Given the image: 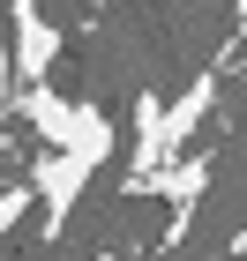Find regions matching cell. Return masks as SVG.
Returning a JSON list of instances; mask_svg holds the SVG:
<instances>
[{"label": "cell", "instance_id": "obj_4", "mask_svg": "<svg viewBox=\"0 0 247 261\" xmlns=\"http://www.w3.org/2000/svg\"><path fill=\"white\" fill-rule=\"evenodd\" d=\"M232 30H240V38H247V0H232Z\"/></svg>", "mask_w": 247, "mask_h": 261}, {"label": "cell", "instance_id": "obj_5", "mask_svg": "<svg viewBox=\"0 0 247 261\" xmlns=\"http://www.w3.org/2000/svg\"><path fill=\"white\" fill-rule=\"evenodd\" d=\"M225 254H247V231H232V239H225Z\"/></svg>", "mask_w": 247, "mask_h": 261}, {"label": "cell", "instance_id": "obj_2", "mask_svg": "<svg viewBox=\"0 0 247 261\" xmlns=\"http://www.w3.org/2000/svg\"><path fill=\"white\" fill-rule=\"evenodd\" d=\"M8 15H15V45H8V67H15V90H38L60 60V22L45 15L38 0H8Z\"/></svg>", "mask_w": 247, "mask_h": 261}, {"label": "cell", "instance_id": "obj_1", "mask_svg": "<svg viewBox=\"0 0 247 261\" xmlns=\"http://www.w3.org/2000/svg\"><path fill=\"white\" fill-rule=\"evenodd\" d=\"M113 142H120V127H113L98 105H90V112H82V127H75V142L38 157V172H30V194L45 201V224H38L45 239H60V231H68V217H75L82 187L98 179V164L113 157Z\"/></svg>", "mask_w": 247, "mask_h": 261}, {"label": "cell", "instance_id": "obj_3", "mask_svg": "<svg viewBox=\"0 0 247 261\" xmlns=\"http://www.w3.org/2000/svg\"><path fill=\"white\" fill-rule=\"evenodd\" d=\"M30 209H38V194H30V179H15V187H0V239H8V231H15V224L30 217Z\"/></svg>", "mask_w": 247, "mask_h": 261}]
</instances>
